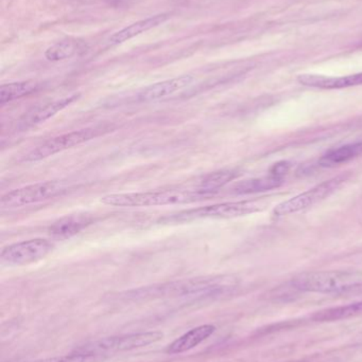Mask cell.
Returning <instances> with one entry per match:
<instances>
[{"label":"cell","mask_w":362,"mask_h":362,"mask_svg":"<svg viewBox=\"0 0 362 362\" xmlns=\"http://www.w3.org/2000/svg\"><path fill=\"white\" fill-rule=\"evenodd\" d=\"M236 284V279L229 276L188 279L127 291L121 293L120 299L125 301H145L164 298L214 297L231 291Z\"/></svg>","instance_id":"obj_1"},{"label":"cell","mask_w":362,"mask_h":362,"mask_svg":"<svg viewBox=\"0 0 362 362\" xmlns=\"http://www.w3.org/2000/svg\"><path fill=\"white\" fill-rule=\"evenodd\" d=\"M103 129L101 127H87L80 131L72 132V133L64 134L48 140L45 144H40L38 148L32 150L25 157L26 163H36L48 158L53 155L59 154L63 151L69 150L74 146H80L84 142L89 141L94 138L98 137Z\"/></svg>","instance_id":"obj_8"},{"label":"cell","mask_w":362,"mask_h":362,"mask_svg":"<svg viewBox=\"0 0 362 362\" xmlns=\"http://www.w3.org/2000/svg\"><path fill=\"white\" fill-rule=\"evenodd\" d=\"M38 89V84L33 82V81L1 85V87H0V104L4 105V104L10 103V102L15 101V100L31 95Z\"/></svg>","instance_id":"obj_19"},{"label":"cell","mask_w":362,"mask_h":362,"mask_svg":"<svg viewBox=\"0 0 362 362\" xmlns=\"http://www.w3.org/2000/svg\"><path fill=\"white\" fill-rule=\"evenodd\" d=\"M346 175H340L332 180L324 181L316 187H312L304 193L299 194L286 202H282L274 209L273 214L276 217L295 214L300 211L305 210L329 197L334 192L337 191L342 183L346 180Z\"/></svg>","instance_id":"obj_7"},{"label":"cell","mask_w":362,"mask_h":362,"mask_svg":"<svg viewBox=\"0 0 362 362\" xmlns=\"http://www.w3.org/2000/svg\"><path fill=\"white\" fill-rule=\"evenodd\" d=\"M69 189L63 180L44 181L13 189L0 199L1 209H16L38 204L62 195Z\"/></svg>","instance_id":"obj_4"},{"label":"cell","mask_w":362,"mask_h":362,"mask_svg":"<svg viewBox=\"0 0 362 362\" xmlns=\"http://www.w3.org/2000/svg\"><path fill=\"white\" fill-rule=\"evenodd\" d=\"M263 204L254 200H244V202H222V204H212V206H200V208L189 209L182 211L178 214L169 217V221L181 223L191 221L195 219L203 218H234V217L244 216L261 211Z\"/></svg>","instance_id":"obj_5"},{"label":"cell","mask_w":362,"mask_h":362,"mask_svg":"<svg viewBox=\"0 0 362 362\" xmlns=\"http://www.w3.org/2000/svg\"><path fill=\"white\" fill-rule=\"evenodd\" d=\"M289 170V163H280L278 165H274L271 169V174L274 176H278V177H282L285 175V174L288 172Z\"/></svg>","instance_id":"obj_23"},{"label":"cell","mask_w":362,"mask_h":362,"mask_svg":"<svg viewBox=\"0 0 362 362\" xmlns=\"http://www.w3.org/2000/svg\"><path fill=\"white\" fill-rule=\"evenodd\" d=\"M216 331V327L212 325H201L191 329L188 333L181 336L178 339L174 340L167 348V354L176 355L182 354L187 351L193 350L196 346L208 339Z\"/></svg>","instance_id":"obj_14"},{"label":"cell","mask_w":362,"mask_h":362,"mask_svg":"<svg viewBox=\"0 0 362 362\" xmlns=\"http://www.w3.org/2000/svg\"><path fill=\"white\" fill-rule=\"evenodd\" d=\"M289 362H304V361H289Z\"/></svg>","instance_id":"obj_24"},{"label":"cell","mask_w":362,"mask_h":362,"mask_svg":"<svg viewBox=\"0 0 362 362\" xmlns=\"http://www.w3.org/2000/svg\"><path fill=\"white\" fill-rule=\"evenodd\" d=\"M359 282H361V276L353 272H317L295 276L291 281V286L304 293L341 295L349 287Z\"/></svg>","instance_id":"obj_3"},{"label":"cell","mask_w":362,"mask_h":362,"mask_svg":"<svg viewBox=\"0 0 362 362\" xmlns=\"http://www.w3.org/2000/svg\"><path fill=\"white\" fill-rule=\"evenodd\" d=\"M193 81H195L193 76H182L163 81V82L155 83L146 88L140 89L134 97V101L140 102V103L157 101V100L169 97L176 91L189 86Z\"/></svg>","instance_id":"obj_10"},{"label":"cell","mask_w":362,"mask_h":362,"mask_svg":"<svg viewBox=\"0 0 362 362\" xmlns=\"http://www.w3.org/2000/svg\"><path fill=\"white\" fill-rule=\"evenodd\" d=\"M362 315V301L348 304V305L336 306L325 308L315 313L312 320L315 322H335V321L346 320Z\"/></svg>","instance_id":"obj_17"},{"label":"cell","mask_w":362,"mask_h":362,"mask_svg":"<svg viewBox=\"0 0 362 362\" xmlns=\"http://www.w3.org/2000/svg\"><path fill=\"white\" fill-rule=\"evenodd\" d=\"M93 215L87 213L66 215L49 227L48 233L53 240H65L82 232L94 223Z\"/></svg>","instance_id":"obj_11"},{"label":"cell","mask_w":362,"mask_h":362,"mask_svg":"<svg viewBox=\"0 0 362 362\" xmlns=\"http://www.w3.org/2000/svg\"><path fill=\"white\" fill-rule=\"evenodd\" d=\"M78 51V45L74 40H63L47 48L45 57L50 62H60L70 59Z\"/></svg>","instance_id":"obj_21"},{"label":"cell","mask_w":362,"mask_h":362,"mask_svg":"<svg viewBox=\"0 0 362 362\" xmlns=\"http://www.w3.org/2000/svg\"><path fill=\"white\" fill-rule=\"evenodd\" d=\"M214 193L197 189V191H166L140 192V193L110 194L101 198V202L113 206H155L168 204H193L200 200L208 199Z\"/></svg>","instance_id":"obj_2"},{"label":"cell","mask_w":362,"mask_h":362,"mask_svg":"<svg viewBox=\"0 0 362 362\" xmlns=\"http://www.w3.org/2000/svg\"><path fill=\"white\" fill-rule=\"evenodd\" d=\"M163 338L161 332H146V333L129 334V335L114 336L104 338L93 344L81 346L76 352L95 353V354L106 355L108 353L125 352L144 348L159 341Z\"/></svg>","instance_id":"obj_6"},{"label":"cell","mask_w":362,"mask_h":362,"mask_svg":"<svg viewBox=\"0 0 362 362\" xmlns=\"http://www.w3.org/2000/svg\"><path fill=\"white\" fill-rule=\"evenodd\" d=\"M298 81L304 86L315 87V88H348V87L362 85V72L361 74H351V76H339V78L316 76V74H302L298 78Z\"/></svg>","instance_id":"obj_13"},{"label":"cell","mask_w":362,"mask_h":362,"mask_svg":"<svg viewBox=\"0 0 362 362\" xmlns=\"http://www.w3.org/2000/svg\"><path fill=\"white\" fill-rule=\"evenodd\" d=\"M55 248L51 240L32 238L4 247L0 253L2 263L10 266H25L45 259Z\"/></svg>","instance_id":"obj_9"},{"label":"cell","mask_w":362,"mask_h":362,"mask_svg":"<svg viewBox=\"0 0 362 362\" xmlns=\"http://www.w3.org/2000/svg\"><path fill=\"white\" fill-rule=\"evenodd\" d=\"M283 183V178L278 176H265V177L253 178L240 181L233 187V193L237 195H248V194L261 193V192L270 191L280 187Z\"/></svg>","instance_id":"obj_18"},{"label":"cell","mask_w":362,"mask_h":362,"mask_svg":"<svg viewBox=\"0 0 362 362\" xmlns=\"http://www.w3.org/2000/svg\"><path fill=\"white\" fill-rule=\"evenodd\" d=\"M168 17H169V14H159L136 21V23H132V25L123 28L120 31L113 34L110 37V44L118 45L127 42V40H131V38L135 37V36L140 35V34L144 33L148 30L162 25L164 21H167Z\"/></svg>","instance_id":"obj_15"},{"label":"cell","mask_w":362,"mask_h":362,"mask_svg":"<svg viewBox=\"0 0 362 362\" xmlns=\"http://www.w3.org/2000/svg\"><path fill=\"white\" fill-rule=\"evenodd\" d=\"M362 155V141L353 142L337 148L329 150L323 155L319 165L323 168H335L344 165Z\"/></svg>","instance_id":"obj_16"},{"label":"cell","mask_w":362,"mask_h":362,"mask_svg":"<svg viewBox=\"0 0 362 362\" xmlns=\"http://www.w3.org/2000/svg\"><path fill=\"white\" fill-rule=\"evenodd\" d=\"M104 361H106V355L76 352L74 354L65 355V356L52 357V358L29 362H103Z\"/></svg>","instance_id":"obj_22"},{"label":"cell","mask_w":362,"mask_h":362,"mask_svg":"<svg viewBox=\"0 0 362 362\" xmlns=\"http://www.w3.org/2000/svg\"><path fill=\"white\" fill-rule=\"evenodd\" d=\"M237 176V173L232 170H222V171L214 172L208 174L200 182V189L215 193L217 189L229 183Z\"/></svg>","instance_id":"obj_20"},{"label":"cell","mask_w":362,"mask_h":362,"mask_svg":"<svg viewBox=\"0 0 362 362\" xmlns=\"http://www.w3.org/2000/svg\"><path fill=\"white\" fill-rule=\"evenodd\" d=\"M79 98H80V93H74V95L61 98V99L55 100V101L45 104V105L32 108L31 110H29V112L21 119L19 125H21V127H23V129H28V127L44 123L45 121L49 120V119L55 116L57 112L65 110L70 104L77 101Z\"/></svg>","instance_id":"obj_12"}]
</instances>
